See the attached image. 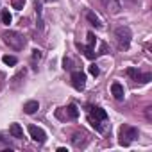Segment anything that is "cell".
Segmentation results:
<instances>
[{
  "label": "cell",
  "mask_w": 152,
  "mask_h": 152,
  "mask_svg": "<svg viewBox=\"0 0 152 152\" xmlns=\"http://www.w3.org/2000/svg\"><path fill=\"white\" fill-rule=\"evenodd\" d=\"M86 18H88V22H90L93 27H97V29H99V27H102V23H100V20H99V16H97L95 13H91V11H90V13L86 15Z\"/></svg>",
  "instance_id": "cell-14"
},
{
  "label": "cell",
  "mask_w": 152,
  "mask_h": 152,
  "mask_svg": "<svg viewBox=\"0 0 152 152\" xmlns=\"http://www.w3.org/2000/svg\"><path fill=\"white\" fill-rule=\"evenodd\" d=\"M136 138H138V129L136 127H131V125H122L120 127V145L127 147Z\"/></svg>",
  "instance_id": "cell-2"
},
{
  "label": "cell",
  "mask_w": 152,
  "mask_h": 152,
  "mask_svg": "<svg viewBox=\"0 0 152 152\" xmlns=\"http://www.w3.org/2000/svg\"><path fill=\"white\" fill-rule=\"evenodd\" d=\"M124 2H127V4H136V0H124Z\"/></svg>",
  "instance_id": "cell-23"
},
{
  "label": "cell",
  "mask_w": 152,
  "mask_h": 152,
  "mask_svg": "<svg viewBox=\"0 0 152 152\" xmlns=\"http://www.w3.org/2000/svg\"><path fill=\"white\" fill-rule=\"evenodd\" d=\"M2 39H4V43H6L7 47H11L13 50H22V48L25 47V38H23L20 32H16V31H6V32L2 34Z\"/></svg>",
  "instance_id": "cell-1"
},
{
  "label": "cell",
  "mask_w": 152,
  "mask_h": 152,
  "mask_svg": "<svg viewBox=\"0 0 152 152\" xmlns=\"http://www.w3.org/2000/svg\"><path fill=\"white\" fill-rule=\"evenodd\" d=\"M90 118H95V120L106 122V120H107V113H106L102 107H91V109H90Z\"/></svg>",
  "instance_id": "cell-9"
},
{
  "label": "cell",
  "mask_w": 152,
  "mask_h": 152,
  "mask_svg": "<svg viewBox=\"0 0 152 152\" xmlns=\"http://www.w3.org/2000/svg\"><path fill=\"white\" fill-rule=\"evenodd\" d=\"M47 2H52V0H47Z\"/></svg>",
  "instance_id": "cell-24"
},
{
  "label": "cell",
  "mask_w": 152,
  "mask_h": 152,
  "mask_svg": "<svg viewBox=\"0 0 152 152\" xmlns=\"http://www.w3.org/2000/svg\"><path fill=\"white\" fill-rule=\"evenodd\" d=\"M11 20H13V18H11V13H9L7 9H4V11H2V22H4L6 25H9Z\"/></svg>",
  "instance_id": "cell-17"
},
{
  "label": "cell",
  "mask_w": 152,
  "mask_h": 152,
  "mask_svg": "<svg viewBox=\"0 0 152 152\" xmlns=\"http://www.w3.org/2000/svg\"><path fill=\"white\" fill-rule=\"evenodd\" d=\"M102 4H104L106 11H107V13H111V15H118V13H120V9H122L120 0H102Z\"/></svg>",
  "instance_id": "cell-8"
},
{
  "label": "cell",
  "mask_w": 152,
  "mask_h": 152,
  "mask_svg": "<svg viewBox=\"0 0 152 152\" xmlns=\"http://www.w3.org/2000/svg\"><path fill=\"white\" fill-rule=\"evenodd\" d=\"M38 109H39L38 100H29V102H25V106H23V111H25L27 115H34Z\"/></svg>",
  "instance_id": "cell-11"
},
{
  "label": "cell",
  "mask_w": 152,
  "mask_h": 152,
  "mask_svg": "<svg viewBox=\"0 0 152 152\" xmlns=\"http://www.w3.org/2000/svg\"><path fill=\"white\" fill-rule=\"evenodd\" d=\"M63 64H64V70H70V68H72V61H70V59H64Z\"/></svg>",
  "instance_id": "cell-22"
},
{
  "label": "cell",
  "mask_w": 152,
  "mask_h": 152,
  "mask_svg": "<svg viewBox=\"0 0 152 152\" xmlns=\"http://www.w3.org/2000/svg\"><path fill=\"white\" fill-rule=\"evenodd\" d=\"M9 132H11V136L16 138V140L23 138V129L20 127V124H11V125H9Z\"/></svg>",
  "instance_id": "cell-12"
},
{
  "label": "cell",
  "mask_w": 152,
  "mask_h": 152,
  "mask_svg": "<svg viewBox=\"0 0 152 152\" xmlns=\"http://www.w3.org/2000/svg\"><path fill=\"white\" fill-rule=\"evenodd\" d=\"M29 134H31V138H32L34 141H38V143H43L45 138H47L45 131H43L41 127H36V125H29Z\"/></svg>",
  "instance_id": "cell-7"
},
{
  "label": "cell",
  "mask_w": 152,
  "mask_h": 152,
  "mask_svg": "<svg viewBox=\"0 0 152 152\" xmlns=\"http://www.w3.org/2000/svg\"><path fill=\"white\" fill-rule=\"evenodd\" d=\"M88 132L86 131H75L73 132V136H72V143L77 147V148H81V147H84L86 143H88Z\"/></svg>",
  "instance_id": "cell-6"
},
{
  "label": "cell",
  "mask_w": 152,
  "mask_h": 152,
  "mask_svg": "<svg viewBox=\"0 0 152 152\" xmlns=\"http://www.w3.org/2000/svg\"><path fill=\"white\" fill-rule=\"evenodd\" d=\"M127 75L132 79V81H136V83H148L150 79H152V75L150 73H141L140 70H136V68H129L127 70Z\"/></svg>",
  "instance_id": "cell-4"
},
{
  "label": "cell",
  "mask_w": 152,
  "mask_h": 152,
  "mask_svg": "<svg viewBox=\"0 0 152 152\" xmlns=\"http://www.w3.org/2000/svg\"><path fill=\"white\" fill-rule=\"evenodd\" d=\"M90 73L93 75V77H97V75L100 73V70H99V66H97V64H91V66H90Z\"/></svg>",
  "instance_id": "cell-19"
},
{
  "label": "cell",
  "mask_w": 152,
  "mask_h": 152,
  "mask_svg": "<svg viewBox=\"0 0 152 152\" xmlns=\"http://www.w3.org/2000/svg\"><path fill=\"white\" fill-rule=\"evenodd\" d=\"M23 77H25V70H20V72L15 75V77H13V84H11V86H13V88H18V84L22 83L20 79H23Z\"/></svg>",
  "instance_id": "cell-16"
},
{
  "label": "cell",
  "mask_w": 152,
  "mask_h": 152,
  "mask_svg": "<svg viewBox=\"0 0 152 152\" xmlns=\"http://www.w3.org/2000/svg\"><path fill=\"white\" fill-rule=\"evenodd\" d=\"M32 59H41V50H32Z\"/></svg>",
  "instance_id": "cell-21"
},
{
  "label": "cell",
  "mask_w": 152,
  "mask_h": 152,
  "mask_svg": "<svg viewBox=\"0 0 152 152\" xmlns=\"http://www.w3.org/2000/svg\"><path fill=\"white\" fill-rule=\"evenodd\" d=\"M95 36H93V32H88V47H93L95 45Z\"/></svg>",
  "instance_id": "cell-20"
},
{
  "label": "cell",
  "mask_w": 152,
  "mask_h": 152,
  "mask_svg": "<svg viewBox=\"0 0 152 152\" xmlns=\"http://www.w3.org/2000/svg\"><path fill=\"white\" fill-rule=\"evenodd\" d=\"M72 84L77 91H83L86 86V75L83 72H72Z\"/></svg>",
  "instance_id": "cell-5"
},
{
  "label": "cell",
  "mask_w": 152,
  "mask_h": 152,
  "mask_svg": "<svg viewBox=\"0 0 152 152\" xmlns=\"http://www.w3.org/2000/svg\"><path fill=\"white\" fill-rule=\"evenodd\" d=\"M2 61H4L6 64H9V66H15V64H16V57H15V56H4Z\"/></svg>",
  "instance_id": "cell-18"
},
{
  "label": "cell",
  "mask_w": 152,
  "mask_h": 152,
  "mask_svg": "<svg viewBox=\"0 0 152 152\" xmlns=\"http://www.w3.org/2000/svg\"><path fill=\"white\" fill-rule=\"evenodd\" d=\"M111 93H113V97L116 99V100H124V86L120 84V83H113L111 84Z\"/></svg>",
  "instance_id": "cell-10"
},
{
  "label": "cell",
  "mask_w": 152,
  "mask_h": 152,
  "mask_svg": "<svg viewBox=\"0 0 152 152\" xmlns=\"http://www.w3.org/2000/svg\"><path fill=\"white\" fill-rule=\"evenodd\" d=\"M64 111H66V118H70V120H75V118L79 116V109H77L75 104H70Z\"/></svg>",
  "instance_id": "cell-13"
},
{
  "label": "cell",
  "mask_w": 152,
  "mask_h": 152,
  "mask_svg": "<svg viewBox=\"0 0 152 152\" xmlns=\"http://www.w3.org/2000/svg\"><path fill=\"white\" fill-rule=\"evenodd\" d=\"M115 38L120 48H127L131 45V29L129 27H118L115 31Z\"/></svg>",
  "instance_id": "cell-3"
},
{
  "label": "cell",
  "mask_w": 152,
  "mask_h": 152,
  "mask_svg": "<svg viewBox=\"0 0 152 152\" xmlns=\"http://www.w3.org/2000/svg\"><path fill=\"white\" fill-rule=\"evenodd\" d=\"M77 47L84 52V56L86 57H90V59H93L95 57V52H93V47H84V45H81V43H77Z\"/></svg>",
  "instance_id": "cell-15"
}]
</instances>
